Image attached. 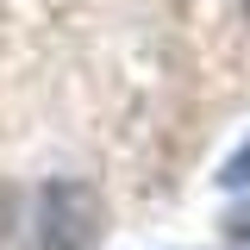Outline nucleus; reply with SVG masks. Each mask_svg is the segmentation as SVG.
Instances as JSON below:
<instances>
[{
    "instance_id": "f257e3e1",
    "label": "nucleus",
    "mask_w": 250,
    "mask_h": 250,
    "mask_svg": "<svg viewBox=\"0 0 250 250\" xmlns=\"http://www.w3.org/2000/svg\"><path fill=\"white\" fill-rule=\"evenodd\" d=\"M106 231V200L82 175L0 188V250H94Z\"/></svg>"
},
{
    "instance_id": "f03ea898",
    "label": "nucleus",
    "mask_w": 250,
    "mask_h": 250,
    "mask_svg": "<svg viewBox=\"0 0 250 250\" xmlns=\"http://www.w3.org/2000/svg\"><path fill=\"white\" fill-rule=\"evenodd\" d=\"M219 182H225V188H250V144L225 163V175H219Z\"/></svg>"
},
{
    "instance_id": "7ed1b4c3",
    "label": "nucleus",
    "mask_w": 250,
    "mask_h": 250,
    "mask_svg": "<svg viewBox=\"0 0 250 250\" xmlns=\"http://www.w3.org/2000/svg\"><path fill=\"white\" fill-rule=\"evenodd\" d=\"M244 19H250V0H244Z\"/></svg>"
}]
</instances>
